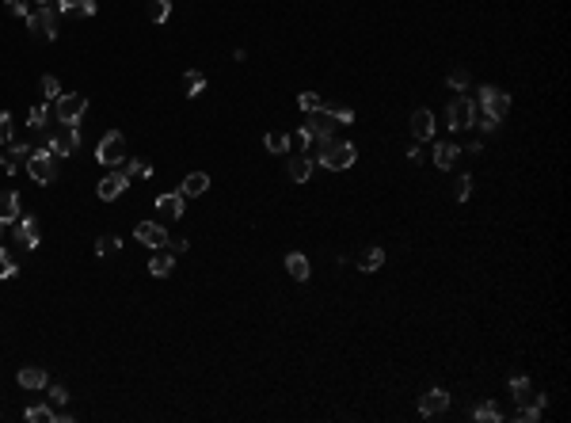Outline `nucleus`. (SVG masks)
<instances>
[{"instance_id": "obj_47", "label": "nucleus", "mask_w": 571, "mask_h": 423, "mask_svg": "<svg viewBox=\"0 0 571 423\" xmlns=\"http://www.w3.org/2000/svg\"><path fill=\"white\" fill-rule=\"evenodd\" d=\"M0 168H4V145H0Z\"/></svg>"}, {"instance_id": "obj_44", "label": "nucleus", "mask_w": 571, "mask_h": 423, "mask_svg": "<svg viewBox=\"0 0 571 423\" xmlns=\"http://www.w3.org/2000/svg\"><path fill=\"white\" fill-rule=\"evenodd\" d=\"M4 4H8V8H12V12H16V16H23V19H27V16H31V8H27L23 0H4Z\"/></svg>"}, {"instance_id": "obj_40", "label": "nucleus", "mask_w": 571, "mask_h": 423, "mask_svg": "<svg viewBox=\"0 0 571 423\" xmlns=\"http://www.w3.org/2000/svg\"><path fill=\"white\" fill-rule=\"evenodd\" d=\"M8 141H12V115L0 111V145H8Z\"/></svg>"}, {"instance_id": "obj_35", "label": "nucleus", "mask_w": 571, "mask_h": 423, "mask_svg": "<svg viewBox=\"0 0 571 423\" xmlns=\"http://www.w3.org/2000/svg\"><path fill=\"white\" fill-rule=\"evenodd\" d=\"M468 195H473V175H457V183H453V199H457V202H465Z\"/></svg>"}, {"instance_id": "obj_9", "label": "nucleus", "mask_w": 571, "mask_h": 423, "mask_svg": "<svg viewBox=\"0 0 571 423\" xmlns=\"http://www.w3.org/2000/svg\"><path fill=\"white\" fill-rule=\"evenodd\" d=\"M27 172H31V180L34 183H54V175H57V168H54V157H50L46 149H31V157H27Z\"/></svg>"}, {"instance_id": "obj_11", "label": "nucleus", "mask_w": 571, "mask_h": 423, "mask_svg": "<svg viewBox=\"0 0 571 423\" xmlns=\"http://www.w3.org/2000/svg\"><path fill=\"white\" fill-rule=\"evenodd\" d=\"M126 187H130V175H126L122 168H114V172H107L103 180H99L96 195H99V199H103V202H114V199H118V195L126 191Z\"/></svg>"}, {"instance_id": "obj_20", "label": "nucleus", "mask_w": 571, "mask_h": 423, "mask_svg": "<svg viewBox=\"0 0 571 423\" xmlns=\"http://www.w3.org/2000/svg\"><path fill=\"white\" fill-rule=\"evenodd\" d=\"M457 157H461V149H457L453 141H438V145H434V164H438L442 172H449V168L457 164Z\"/></svg>"}, {"instance_id": "obj_33", "label": "nucleus", "mask_w": 571, "mask_h": 423, "mask_svg": "<svg viewBox=\"0 0 571 423\" xmlns=\"http://www.w3.org/2000/svg\"><path fill=\"white\" fill-rule=\"evenodd\" d=\"M297 107H301L305 115H309V111H324V100H320L316 91H301V96H297Z\"/></svg>"}, {"instance_id": "obj_36", "label": "nucleus", "mask_w": 571, "mask_h": 423, "mask_svg": "<svg viewBox=\"0 0 571 423\" xmlns=\"http://www.w3.org/2000/svg\"><path fill=\"white\" fill-rule=\"evenodd\" d=\"M46 400H50V404L57 408V412H61V404H65V400H69L65 385H46Z\"/></svg>"}, {"instance_id": "obj_16", "label": "nucleus", "mask_w": 571, "mask_h": 423, "mask_svg": "<svg viewBox=\"0 0 571 423\" xmlns=\"http://www.w3.org/2000/svg\"><path fill=\"white\" fill-rule=\"evenodd\" d=\"M19 385H23V389H46L50 385L46 366H19Z\"/></svg>"}, {"instance_id": "obj_37", "label": "nucleus", "mask_w": 571, "mask_h": 423, "mask_svg": "<svg viewBox=\"0 0 571 423\" xmlns=\"http://www.w3.org/2000/svg\"><path fill=\"white\" fill-rule=\"evenodd\" d=\"M118 248H122L118 237H99L96 241V256H111V252H118Z\"/></svg>"}, {"instance_id": "obj_27", "label": "nucleus", "mask_w": 571, "mask_h": 423, "mask_svg": "<svg viewBox=\"0 0 571 423\" xmlns=\"http://www.w3.org/2000/svg\"><path fill=\"white\" fill-rule=\"evenodd\" d=\"M118 168H122V172L130 175V180H149V175H153V164H145L141 157H126Z\"/></svg>"}, {"instance_id": "obj_25", "label": "nucleus", "mask_w": 571, "mask_h": 423, "mask_svg": "<svg viewBox=\"0 0 571 423\" xmlns=\"http://www.w3.org/2000/svg\"><path fill=\"white\" fill-rule=\"evenodd\" d=\"M286 271L294 274L297 282H309V274H312V267H309V259L301 256V252H290L286 256Z\"/></svg>"}, {"instance_id": "obj_49", "label": "nucleus", "mask_w": 571, "mask_h": 423, "mask_svg": "<svg viewBox=\"0 0 571 423\" xmlns=\"http://www.w3.org/2000/svg\"><path fill=\"white\" fill-rule=\"evenodd\" d=\"M0 232H4V225H0Z\"/></svg>"}, {"instance_id": "obj_7", "label": "nucleus", "mask_w": 571, "mask_h": 423, "mask_svg": "<svg viewBox=\"0 0 571 423\" xmlns=\"http://www.w3.org/2000/svg\"><path fill=\"white\" fill-rule=\"evenodd\" d=\"M506 111H510V96H506L503 88H480V115L503 122Z\"/></svg>"}, {"instance_id": "obj_42", "label": "nucleus", "mask_w": 571, "mask_h": 423, "mask_svg": "<svg viewBox=\"0 0 571 423\" xmlns=\"http://www.w3.org/2000/svg\"><path fill=\"white\" fill-rule=\"evenodd\" d=\"M76 4H80V0H54V12L65 16V12H76Z\"/></svg>"}, {"instance_id": "obj_32", "label": "nucleus", "mask_w": 571, "mask_h": 423, "mask_svg": "<svg viewBox=\"0 0 571 423\" xmlns=\"http://www.w3.org/2000/svg\"><path fill=\"white\" fill-rule=\"evenodd\" d=\"M171 16V0H149V19L153 23H164Z\"/></svg>"}, {"instance_id": "obj_8", "label": "nucleus", "mask_w": 571, "mask_h": 423, "mask_svg": "<svg viewBox=\"0 0 571 423\" xmlns=\"http://www.w3.org/2000/svg\"><path fill=\"white\" fill-rule=\"evenodd\" d=\"M446 118H449V130H468L473 118H476V103L468 100V96H457V100H449Z\"/></svg>"}, {"instance_id": "obj_38", "label": "nucleus", "mask_w": 571, "mask_h": 423, "mask_svg": "<svg viewBox=\"0 0 571 423\" xmlns=\"http://www.w3.org/2000/svg\"><path fill=\"white\" fill-rule=\"evenodd\" d=\"M42 96H46L50 103H54L57 96H61V84H57V76H50V73L42 76Z\"/></svg>"}, {"instance_id": "obj_41", "label": "nucleus", "mask_w": 571, "mask_h": 423, "mask_svg": "<svg viewBox=\"0 0 571 423\" xmlns=\"http://www.w3.org/2000/svg\"><path fill=\"white\" fill-rule=\"evenodd\" d=\"M327 111H332V115H335V122H343V126H347V122H354V111H351V107H327Z\"/></svg>"}, {"instance_id": "obj_14", "label": "nucleus", "mask_w": 571, "mask_h": 423, "mask_svg": "<svg viewBox=\"0 0 571 423\" xmlns=\"http://www.w3.org/2000/svg\"><path fill=\"white\" fill-rule=\"evenodd\" d=\"M449 408V393L446 389H427L423 397H419V412L423 415H442Z\"/></svg>"}, {"instance_id": "obj_24", "label": "nucleus", "mask_w": 571, "mask_h": 423, "mask_svg": "<svg viewBox=\"0 0 571 423\" xmlns=\"http://www.w3.org/2000/svg\"><path fill=\"white\" fill-rule=\"evenodd\" d=\"M183 195H187V199H198V195H206L210 191V175L206 172H191L187 180H183V187H180Z\"/></svg>"}, {"instance_id": "obj_17", "label": "nucleus", "mask_w": 571, "mask_h": 423, "mask_svg": "<svg viewBox=\"0 0 571 423\" xmlns=\"http://www.w3.org/2000/svg\"><path fill=\"white\" fill-rule=\"evenodd\" d=\"M171 267H175V256H171L168 248H156L153 259H149V274H153V279H168Z\"/></svg>"}, {"instance_id": "obj_3", "label": "nucleus", "mask_w": 571, "mask_h": 423, "mask_svg": "<svg viewBox=\"0 0 571 423\" xmlns=\"http://www.w3.org/2000/svg\"><path fill=\"white\" fill-rule=\"evenodd\" d=\"M84 111H88V96H80V91H69V96L54 100V115L61 126H80Z\"/></svg>"}, {"instance_id": "obj_1", "label": "nucleus", "mask_w": 571, "mask_h": 423, "mask_svg": "<svg viewBox=\"0 0 571 423\" xmlns=\"http://www.w3.org/2000/svg\"><path fill=\"white\" fill-rule=\"evenodd\" d=\"M316 164H324L327 172H343V168H351L354 160H358V153H354L351 141H332V138H320L316 141Z\"/></svg>"}, {"instance_id": "obj_26", "label": "nucleus", "mask_w": 571, "mask_h": 423, "mask_svg": "<svg viewBox=\"0 0 571 423\" xmlns=\"http://www.w3.org/2000/svg\"><path fill=\"white\" fill-rule=\"evenodd\" d=\"M510 397H514V404H533V385H530V378H510Z\"/></svg>"}, {"instance_id": "obj_23", "label": "nucleus", "mask_w": 571, "mask_h": 423, "mask_svg": "<svg viewBox=\"0 0 571 423\" xmlns=\"http://www.w3.org/2000/svg\"><path fill=\"white\" fill-rule=\"evenodd\" d=\"M202 88H206V73L202 69H187V73H183V96H187V100H198Z\"/></svg>"}, {"instance_id": "obj_45", "label": "nucleus", "mask_w": 571, "mask_h": 423, "mask_svg": "<svg viewBox=\"0 0 571 423\" xmlns=\"http://www.w3.org/2000/svg\"><path fill=\"white\" fill-rule=\"evenodd\" d=\"M168 252L171 256H183V252H187V241H168Z\"/></svg>"}, {"instance_id": "obj_10", "label": "nucleus", "mask_w": 571, "mask_h": 423, "mask_svg": "<svg viewBox=\"0 0 571 423\" xmlns=\"http://www.w3.org/2000/svg\"><path fill=\"white\" fill-rule=\"evenodd\" d=\"M133 237H138V244H145L149 252H156V248H168V229L164 225H156V221H141L138 229H133Z\"/></svg>"}, {"instance_id": "obj_30", "label": "nucleus", "mask_w": 571, "mask_h": 423, "mask_svg": "<svg viewBox=\"0 0 571 423\" xmlns=\"http://www.w3.org/2000/svg\"><path fill=\"white\" fill-rule=\"evenodd\" d=\"M19 274V263H16V256H12L4 244H0V279H16Z\"/></svg>"}, {"instance_id": "obj_5", "label": "nucleus", "mask_w": 571, "mask_h": 423, "mask_svg": "<svg viewBox=\"0 0 571 423\" xmlns=\"http://www.w3.org/2000/svg\"><path fill=\"white\" fill-rule=\"evenodd\" d=\"M122 153H126L122 130H107L103 141H99V149H96V160H99V164H107V168H114V164H122V160H126Z\"/></svg>"}, {"instance_id": "obj_29", "label": "nucleus", "mask_w": 571, "mask_h": 423, "mask_svg": "<svg viewBox=\"0 0 571 423\" xmlns=\"http://www.w3.org/2000/svg\"><path fill=\"white\" fill-rule=\"evenodd\" d=\"M27 126H31V130H46L50 126V107L46 103H34L31 115H27Z\"/></svg>"}, {"instance_id": "obj_13", "label": "nucleus", "mask_w": 571, "mask_h": 423, "mask_svg": "<svg viewBox=\"0 0 571 423\" xmlns=\"http://www.w3.org/2000/svg\"><path fill=\"white\" fill-rule=\"evenodd\" d=\"M156 210H160L168 221H180L183 214H187V195L183 191H168V195H160L156 199Z\"/></svg>"}, {"instance_id": "obj_34", "label": "nucleus", "mask_w": 571, "mask_h": 423, "mask_svg": "<svg viewBox=\"0 0 571 423\" xmlns=\"http://www.w3.org/2000/svg\"><path fill=\"white\" fill-rule=\"evenodd\" d=\"M263 145H267L270 153H290V138H286V133H267Z\"/></svg>"}, {"instance_id": "obj_21", "label": "nucleus", "mask_w": 571, "mask_h": 423, "mask_svg": "<svg viewBox=\"0 0 571 423\" xmlns=\"http://www.w3.org/2000/svg\"><path fill=\"white\" fill-rule=\"evenodd\" d=\"M411 133H416L419 141H431V133H434V115L427 107H419L416 115H411Z\"/></svg>"}, {"instance_id": "obj_4", "label": "nucleus", "mask_w": 571, "mask_h": 423, "mask_svg": "<svg viewBox=\"0 0 571 423\" xmlns=\"http://www.w3.org/2000/svg\"><path fill=\"white\" fill-rule=\"evenodd\" d=\"M27 31H31V39H39V42H54L57 39V12H54V4H42L39 12H31V16H27Z\"/></svg>"}, {"instance_id": "obj_48", "label": "nucleus", "mask_w": 571, "mask_h": 423, "mask_svg": "<svg viewBox=\"0 0 571 423\" xmlns=\"http://www.w3.org/2000/svg\"><path fill=\"white\" fill-rule=\"evenodd\" d=\"M39 4H54V0H39Z\"/></svg>"}, {"instance_id": "obj_39", "label": "nucleus", "mask_w": 571, "mask_h": 423, "mask_svg": "<svg viewBox=\"0 0 571 423\" xmlns=\"http://www.w3.org/2000/svg\"><path fill=\"white\" fill-rule=\"evenodd\" d=\"M446 80H449V88H457V91H465V88H468V73H465V69H453V73H449Z\"/></svg>"}, {"instance_id": "obj_2", "label": "nucleus", "mask_w": 571, "mask_h": 423, "mask_svg": "<svg viewBox=\"0 0 571 423\" xmlns=\"http://www.w3.org/2000/svg\"><path fill=\"white\" fill-rule=\"evenodd\" d=\"M332 130H335V115L324 107V111H309V115H305V122H301V130H297V138H301V145L309 149L312 141L332 138Z\"/></svg>"}, {"instance_id": "obj_22", "label": "nucleus", "mask_w": 571, "mask_h": 423, "mask_svg": "<svg viewBox=\"0 0 571 423\" xmlns=\"http://www.w3.org/2000/svg\"><path fill=\"white\" fill-rule=\"evenodd\" d=\"M27 423H61V412H57L54 404H31L23 412Z\"/></svg>"}, {"instance_id": "obj_18", "label": "nucleus", "mask_w": 571, "mask_h": 423, "mask_svg": "<svg viewBox=\"0 0 571 423\" xmlns=\"http://www.w3.org/2000/svg\"><path fill=\"white\" fill-rule=\"evenodd\" d=\"M312 168H316V160L305 157V153H297V157H290V180H294V183H309L312 180Z\"/></svg>"}, {"instance_id": "obj_28", "label": "nucleus", "mask_w": 571, "mask_h": 423, "mask_svg": "<svg viewBox=\"0 0 571 423\" xmlns=\"http://www.w3.org/2000/svg\"><path fill=\"white\" fill-rule=\"evenodd\" d=\"M381 263H385V248H366V256L358 259V267H362V274H374V271H381Z\"/></svg>"}, {"instance_id": "obj_31", "label": "nucleus", "mask_w": 571, "mask_h": 423, "mask_svg": "<svg viewBox=\"0 0 571 423\" xmlns=\"http://www.w3.org/2000/svg\"><path fill=\"white\" fill-rule=\"evenodd\" d=\"M473 420H480V423H499V420H503V412H499V408L488 400V404H476V408H473Z\"/></svg>"}, {"instance_id": "obj_19", "label": "nucleus", "mask_w": 571, "mask_h": 423, "mask_svg": "<svg viewBox=\"0 0 571 423\" xmlns=\"http://www.w3.org/2000/svg\"><path fill=\"white\" fill-rule=\"evenodd\" d=\"M19 214H23V210H19V195L16 191H4V195H0V225H16Z\"/></svg>"}, {"instance_id": "obj_46", "label": "nucleus", "mask_w": 571, "mask_h": 423, "mask_svg": "<svg viewBox=\"0 0 571 423\" xmlns=\"http://www.w3.org/2000/svg\"><path fill=\"white\" fill-rule=\"evenodd\" d=\"M465 153H468V157H480V153H484V141H473V145H468Z\"/></svg>"}, {"instance_id": "obj_6", "label": "nucleus", "mask_w": 571, "mask_h": 423, "mask_svg": "<svg viewBox=\"0 0 571 423\" xmlns=\"http://www.w3.org/2000/svg\"><path fill=\"white\" fill-rule=\"evenodd\" d=\"M80 149V126H61V133L46 138V153L50 157H73Z\"/></svg>"}, {"instance_id": "obj_12", "label": "nucleus", "mask_w": 571, "mask_h": 423, "mask_svg": "<svg viewBox=\"0 0 571 423\" xmlns=\"http://www.w3.org/2000/svg\"><path fill=\"white\" fill-rule=\"evenodd\" d=\"M16 244H23L27 252H34L42 244V237H39V221H34V214H19V221H16Z\"/></svg>"}, {"instance_id": "obj_15", "label": "nucleus", "mask_w": 571, "mask_h": 423, "mask_svg": "<svg viewBox=\"0 0 571 423\" xmlns=\"http://www.w3.org/2000/svg\"><path fill=\"white\" fill-rule=\"evenodd\" d=\"M27 157H31V145H16V141H8V149H4V175H16L19 164H27Z\"/></svg>"}, {"instance_id": "obj_43", "label": "nucleus", "mask_w": 571, "mask_h": 423, "mask_svg": "<svg viewBox=\"0 0 571 423\" xmlns=\"http://www.w3.org/2000/svg\"><path fill=\"white\" fill-rule=\"evenodd\" d=\"M76 12H80V16H96L99 4H96V0H80V4H76Z\"/></svg>"}]
</instances>
